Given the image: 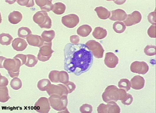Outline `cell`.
<instances>
[{"mask_svg":"<svg viewBox=\"0 0 156 113\" xmlns=\"http://www.w3.org/2000/svg\"><path fill=\"white\" fill-rule=\"evenodd\" d=\"M130 69L133 73L144 75L147 72L149 67L145 62L135 61L131 64Z\"/></svg>","mask_w":156,"mask_h":113,"instance_id":"8fae6325","label":"cell"},{"mask_svg":"<svg viewBox=\"0 0 156 113\" xmlns=\"http://www.w3.org/2000/svg\"><path fill=\"white\" fill-rule=\"evenodd\" d=\"M8 17V20L11 23L17 24L22 20L23 16L20 12L14 11L9 14Z\"/></svg>","mask_w":156,"mask_h":113,"instance_id":"ffe728a7","label":"cell"},{"mask_svg":"<svg viewBox=\"0 0 156 113\" xmlns=\"http://www.w3.org/2000/svg\"><path fill=\"white\" fill-rule=\"evenodd\" d=\"M0 101L1 102H6L11 98L9 95L8 89L6 86L0 87Z\"/></svg>","mask_w":156,"mask_h":113,"instance_id":"484cf974","label":"cell"},{"mask_svg":"<svg viewBox=\"0 0 156 113\" xmlns=\"http://www.w3.org/2000/svg\"><path fill=\"white\" fill-rule=\"evenodd\" d=\"M70 42L73 44H78L80 41L79 37L77 35H73L70 36Z\"/></svg>","mask_w":156,"mask_h":113,"instance_id":"ee69618b","label":"cell"},{"mask_svg":"<svg viewBox=\"0 0 156 113\" xmlns=\"http://www.w3.org/2000/svg\"><path fill=\"white\" fill-rule=\"evenodd\" d=\"M51 84V83L48 79H43L38 82L37 86L40 90L44 91L47 90Z\"/></svg>","mask_w":156,"mask_h":113,"instance_id":"83f0119b","label":"cell"},{"mask_svg":"<svg viewBox=\"0 0 156 113\" xmlns=\"http://www.w3.org/2000/svg\"><path fill=\"white\" fill-rule=\"evenodd\" d=\"M37 5L40 6L41 9L43 11L48 12L52 10L53 4L52 0H42L35 1Z\"/></svg>","mask_w":156,"mask_h":113,"instance_id":"d6986e66","label":"cell"},{"mask_svg":"<svg viewBox=\"0 0 156 113\" xmlns=\"http://www.w3.org/2000/svg\"><path fill=\"white\" fill-rule=\"evenodd\" d=\"M80 112L82 113H91L93 111L92 106L89 104H85L80 107Z\"/></svg>","mask_w":156,"mask_h":113,"instance_id":"8d00e7d4","label":"cell"},{"mask_svg":"<svg viewBox=\"0 0 156 113\" xmlns=\"http://www.w3.org/2000/svg\"><path fill=\"white\" fill-rule=\"evenodd\" d=\"M127 94L124 90L119 89L116 86L110 85L106 88L102 97L103 100L107 103L112 102H116L118 100H124Z\"/></svg>","mask_w":156,"mask_h":113,"instance_id":"7a4b0ae2","label":"cell"},{"mask_svg":"<svg viewBox=\"0 0 156 113\" xmlns=\"http://www.w3.org/2000/svg\"><path fill=\"white\" fill-rule=\"evenodd\" d=\"M155 11L150 13L148 16V21L153 24H155Z\"/></svg>","mask_w":156,"mask_h":113,"instance_id":"7bdbcfd3","label":"cell"},{"mask_svg":"<svg viewBox=\"0 0 156 113\" xmlns=\"http://www.w3.org/2000/svg\"><path fill=\"white\" fill-rule=\"evenodd\" d=\"M142 16L140 12L137 11H134L131 14L127 15V17L123 22L126 26H129L140 22Z\"/></svg>","mask_w":156,"mask_h":113,"instance_id":"4fadbf2b","label":"cell"},{"mask_svg":"<svg viewBox=\"0 0 156 113\" xmlns=\"http://www.w3.org/2000/svg\"><path fill=\"white\" fill-rule=\"evenodd\" d=\"M26 62L24 64L29 67H34L37 63L38 60L37 58L32 54H28L26 55Z\"/></svg>","mask_w":156,"mask_h":113,"instance_id":"f1b7e54d","label":"cell"},{"mask_svg":"<svg viewBox=\"0 0 156 113\" xmlns=\"http://www.w3.org/2000/svg\"><path fill=\"white\" fill-rule=\"evenodd\" d=\"M13 58H17L19 59L21 62L22 66L25 64L27 60L26 55L23 54H18Z\"/></svg>","mask_w":156,"mask_h":113,"instance_id":"b9f144b4","label":"cell"},{"mask_svg":"<svg viewBox=\"0 0 156 113\" xmlns=\"http://www.w3.org/2000/svg\"><path fill=\"white\" fill-rule=\"evenodd\" d=\"M58 83L64 84L67 83L69 81V76L67 72L64 71H59L58 74Z\"/></svg>","mask_w":156,"mask_h":113,"instance_id":"d6a6232c","label":"cell"},{"mask_svg":"<svg viewBox=\"0 0 156 113\" xmlns=\"http://www.w3.org/2000/svg\"><path fill=\"white\" fill-rule=\"evenodd\" d=\"M32 33L31 31L29 28L22 27L19 28L18 30V35L19 37L26 39L27 37Z\"/></svg>","mask_w":156,"mask_h":113,"instance_id":"4dcf8cb0","label":"cell"},{"mask_svg":"<svg viewBox=\"0 0 156 113\" xmlns=\"http://www.w3.org/2000/svg\"><path fill=\"white\" fill-rule=\"evenodd\" d=\"M55 32L53 30L49 31L45 30L41 35L42 38L44 42H51L55 37Z\"/></svg>","mask_w":156,"mask_h":113,"instance_id":"d4e9b609","label":"cell"},{"mask_svg":"<svg viewBox=\"0 0 156 113\" xmlns=\"http://www.w3.org/2000/svg\"><path fill=\"white\" fill-rule=\"evenodd\" d=\"M113 28L115 32L120 34L124 31L126 29V26L123 22L117 21L114 23Z\"/></svg>","mask_w":156,"mask_h":113,"instance_id":"1f68e13d","label":"cell"},{"mask_svg":"<svg viewBox=\"0 0 156 113\" xmlns=\"http://www.w3.org/2000/svg\"><path fill=\"white\" fill-rule=\"evenodd\" d=\"M131 87L134 89L139 90L142 89L145 84L144 78L140 75L134 76L130 81Z\"/></svg>","mask_w":156,"mask_h":113,"instance_id":"9a60e30c","label":"cell"},{"mask_svg":"<svg viewBox=\"0 0 156 113\" xmlns=\"http://www.w3.org/2000/svg\"><path fill=\"white\" fill-rule=\"evenodd\" d=\"M22 66L21 61L18 58H6L0 56V68H4L7 70L12 78L17 77L19 74L20 67Z\"/></svg>","mask_w":156,"mask_h":113,"instance_id":"3957f363","label":"cell"},{"mask_svg":"<svg viewBox=\"0 0 156 113\" xmlns=\"http://www.w3.org/2000/svg\"><path fill=\"white\" fill-rule=\"evenodd\" d=\"M118 86L120 89L128 91L131 88V83L129 80L123 78L121 79L118 83Z\"/></svg>","mask_w":156,"mask_h":113,"instance_id":"f546056e","label":"cell"},{"mask_svg":"<svg viewBox=\"0 0 156 113\" xmlns=\"http://www.w3.org/2000/svg\"><path fill=\"white\" fill-rule=\"evenodd\" d=\"M33 20L42 28L50 29L52 26L51 20L46 12H37L33 16Z\"/></svg>","mask_w":156,"mask_h":113,"instance_id":"5b68a950","label":"cell"},{"mask_svg":"<svg viewBox=\"0 0 156 113\" xmlns=\"http://www.w3.org/2000/svg\"><path fill=\"white\" fill-rule=\"evenodd\" d=\"M64 84L68 90V94L71 93L75 90L76 86L74 83L73 82L69 81L67 83Z\"/></svg>","mask_w":156,"mask_h":113,"instance_id":"f35d334b","label":"cell"},{"mask_svg":"<svg viewBox=\"0 0 156 113\" xmlns=\"http://www.w3.org/2000/svg\"><path fill=\"white\" fill-rule=\"evenodd\" d=\"M52 41L45 42L43 45L40 47V50L37 55L38 59L41 62H45L48 60L54 51L52 49Z\"/></svg>","mask_w":156,"mask_h":113,"instance_id":"8992f818","label":"cell"},{"mask_svg":"<svg viewBox=\"0 0 156 113\" xmlns=\"http://www.w3.org/2000/svg\"><path fill=\"white\" fill-rule=\"evenodd\" d=\"M94 10L96 11L98 17L101 19H106L110 16V11L103 6L96 7Z\"/></svg>","mask_w":156,"mask_h":113,"instance_id":"44dd1931","label":"cell"},{"mask_svg":"<svg viewBox=\"0 0 156 113\" xmlns=\"http://www.w3.org/2000/svg\"><path fill=\"white\" fill-rule=\"evenodd\" d=\"M133 99V97L132 95L129 93H127L125 98L123 101H121V102L124 105H129L132 104Z\"/></svg>","mask_w":156,"mask_h":113,"instance_id":"ab89813d","label":"cell"},{"mask_svg":"<svg viewBox=\"0 0 156 113\" xmlns=\"http://www.w3.org/2000/svg\"><path fill=\"white\" fill-rule=\"evenodd\" d=\"M13 39V37L9 34L2 33L0 35V43L3 45H10Z\"/></svg>","mask_w":156,"mask_h":113,"instance_id":"4316f807","label":"cell"},{"mask_svg":"<svg viewBox=\"0 0 156 113\" xmlns=\"http://www.w3.org/2000/svg\"><path fill=\"white\" fill-rule=\"evenodd\" d=\"M111 15L109 19L113 21H124L127 16V14L125 11L123 10L118 9L110 11Z\"/></svg>","mask_w":156,"mask_h":113,"instance_id":"e0dca14e","label":"cell"},{"mask_svg":"<svg viewBox=\"0 0 156 113\" xmlns=\"http://www.w3.org/2000/svg\"><path fill=\"white\" fill-rule=\"evenodd\" d=\"M98 113H119L121 109L119 105L115 102H110L106 104L101 103L97 108Z\"/></svg>","mask_w":156,"mask_h":113,"instance_id":"9c48e42d","label":"cell"},{"mask_svg":"<svg viewBox=\"0 0 156 113\" xmlns=\"http://www.w3.org/2000/svg\"><path fill=\"white\" fill-rule=\"evenodd\" d=\"M61 21L65 26L68 28H72L78 24L79 18L75 14H70L63 16L62 17Z\"/></svg>","mask_w":156,"mask_h":113,"instance_id":"7c38bea8","label":"cell"},{"mask_svg":"<svg viewBox=\"0 0 156 113\" xmlns=\"http://www.w3.org/2000/svg\"><path fill=\"white\" fill-rule=\"evenodd\" d=\"M145 54L148 56H152L155 54V46L147 45L144 49Z\"/></svg>","mask_w":156,"mask_h":113,"instance_id":"e575fe53","label":"cell"},{"mask_svg":"<svg viewBox=\"0 0 156 113\" xmlns=\"http://www.w3.org/2000/svg\"><path fill=\"white\" fill-rule=\"evenodd\" d=\"M155 24H152L150 26L147 30V34L151 38H155Z\"/></svg>","mask_w":156,"mask_h":113,"instance_id":"60d3db41","label":"cell"},{"mask_svg":"<svg viewBox=\"0 0 156 113\" xmlns=\"http://www.w3.org/2000/svg\"><path fill=\"white\" fill-rule=\"evenodd\" d=\"M17 1L20 5L25 6L27 7H32L35 5L34 1L32 0H17Z\"/></svg>","mask_w":156,"mask_h":113,"instance_id":"74e56055","label":"cell"},{"mask_svg":"<svg viewBox=\"0 0 156 113\" xmlns=\"http://www.w3.org/2000/svg\"><path fill=\"white\" fill-rule=\"evenodd\" d=\"M91 27L87 24L82 25L79 26L77 30L78 34L83 37L87 36L91 32Z\"/></svg>","mask_w":156,"mask_h":113,"instance_id":"7402d4cb","label":"cell"},{"mask_svg":"<svg viewBox=\"0 0 156 113\" xmlns=\"http://www.w3.org/2000/svg\"><path fill=\"white\" fill-rule=\"evenodd\" d=\"M85 44L95 57L98 59L103 58L104 50L100 43L95 40H91Z\"/></svg>","mask_w":156,"mask_h":113,"instance_id":"52a82bcc","label":"cell"},{"mask_svg":"<svg viewBox=\"0 0 156 113\" xmlns=\"http://www.w3.org/2000/svg\"><path fill=\"white\" fill-rule=\"evenodd\" d=\"M66 8V6L64 4L61 2H58L53 4L52 11L56 14L61 15L65 12Z\"/></svg>","mask_w":156,"mask_h":113,"instance_id":"cb8c5ba5","label":"cell"},{"mask_svg":"<svg viewBox=\"0 0 156 113\" xmlns=\"http://www.w3.org/2000/svg\"><path fill=\"white\" fill-rule=\"evenodd\" d=\"M64 51V69L68 73L79 76L91 67L93 61V54L85 44L68 43Z\"/></svg>","mask_w":156,"mask_h":113,"instance_id":"6da1fadb","label":"cell"},{"mask_svg":"<svg viewBox=\"0 0 156 113\" xmlns=\"http://www.w3.org/2000/svg\"><path fill=\"white\" fill-rule=\"evenodd\" d=\"M50 106L54 109L58 111H62L67 107L68 100L67 95L60 96L52 95L49 98Z\"/></svg>","mask_w":156,"mask_h":113,"instance_id":"277c9868","label":"cell"},{"mask_svg":"<svg viewBox=\"0 0 156 113\" xmlns=\"http://www.w3.org/2000/svg\"><path fill=\"white\" fill-rule=\"evenodd\" d=\"M0 86H6L8 85V81L7 79L5 77L2 76L0 74Z\"/></svg>","mask_w":156,"mask_h":113,"instance_id":"f6af8a7d","label":"cell"},{"mask_svg":"<svg viewBox=\"0 0 156 113\" xmlns=\"http://www.w3.org/2000/svg\"><path fill=\"white\" fill-rule=\"evenodd\" d=\"M59 72L58 70H52L50 72L48 77L52 82L58 83V77Z\"/></svg>","mask_w":156,"mask_h":113,"instance_id":"d590c367","label":"cell"},{"mask_svg":"<svg viewBox=\"0 0 156 113\" xmlns=\"http://www.w3.org/2000/svg\"><path fill=\"white\" fill-rule=\"evenodd\" d=\"M47 92L50 96L55 94L60 96L67 95L68 94L67 88L64 84H59L57 85L51 84L47 90Z\"/></svg>","mask_w":156,"mask_h":113,"instance_id":"ba28073f","label":"cell"},{"mask_svg":"<svg viewBox=\"0 0 156 113\" xmlns=\"http://www.w3.org/2000/svg\"><path fill=\"white\" fill-rule=\"evenodd\" d=\"M10 85L13 89L18 90L22 87V83L20 79L17 77H15L11 80Z\"/></svg>","mask_w":156,"mask_h":113,"instance_id":"836d02e7","label":"cell"},{"mask_svg":"<svg viewBox=\"0 0 156 113\" xmlns=\"http://www.w3.org/2000/svg\"><path fill=\"white\" fill-rule=\"evenodd\" d=\"M105 64L110 68H115L119 62V59L114 53L109 52L105 54L104 59Z\"/></svg>","mask_w":156,"mask_h":113,"instance_id":"5bb4252c","label":"cell"},{"mask_svg":"<svg viewBox=\"0 0 156 113\" xmlns=\"http://www.w3.org/2000/svg\"><path fill=\"white\" fill-rule=\"evenodd\" d=\"M26 39L30 45L39 47L42 46L44 43L40 36L36 34L29 35L27 37Z\"/></svg>","mask_w":156,"mask_h":113,"instance_id":"2e32d148","label":"cell"},{"mask_svg":"<svg viewBox=\"0 0 156 113\" xmlns=\"http://www.w3.org/2000/svg\"><path fill=\"white\" fill-rule=\"evenodd\" d=\"M34 109L38 112L48 113L50 109L49 100L45 97L40 98L35 102Z\"/></svg>","mask_w":156,"mask_h":113,"instance_id":"30bf717a","label":"cell"},{"mask_svg":"<svg viewBox=\"0 0 156 113\" xmlns=\"http://www.w3.org/2000/svg\"><path fill=\"white\" fill-rule=\"evenodd\" d=\"M107 35L106 30L100 27H96L92 33L93 36L97 39H102L105 38Z\"/></svg>","mask_w":156,"mask_h":113,"instance_id":"603a6c76","label":"cell"},{"mask_svg":"<svg viewBox=\"0 0 156 113\" xmlns=\"http://www.w3.org/2000/svg\"><path fill=\"white\" fill-rule=\"evenodd\" d=\"M12 46L14 49L21 51L24 50L27 46V44L24 39L20 38L15 39L12 42Z\"/></svg>","mask_w":156,"mask_h":113,"instance_id":"ac0fdd59","label":"cell"}]
</instances>
